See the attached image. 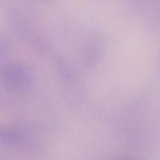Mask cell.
Listing matches in <instances>:
<instances>
[{"label":"cell","mask_w":160,"mask_h":160,"mask_svg":"<svg viewBox=\"0 0 160 160\" xmlns=\"http://www.w3.org/2000/svg\"><path fill=\"white\" fill-rule=\"evenodd\" d=\"M6 79L12 88H23L29 82V76L26 70L17 67H9L6 70Z\"/></svg>","instance_id":"obj_1"}]
</instances>
